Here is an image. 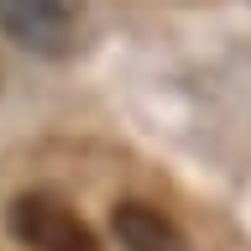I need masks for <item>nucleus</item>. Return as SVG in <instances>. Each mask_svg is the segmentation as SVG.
Returning a JSON list of instances; mask_svg holds the SVG:
<instances>
[{"label":"nucleus","mask_w":251,"mask_h":251,"mask_svg":"<svg viewBox=\"0 0 251 251\" xmlns=\"http://www.w3.org/2000/svg\"><path fill=\"white\" fill-rule=\"evenodd\" d=\"M84 0H0V26L11 31V42L42 58H63L78 37Z\"/></svg>","instance_id":"obj_1"},{"label":"nucleus","mask_w":251,"mask_h":251,"mask_svg":"<svg viewBox=\"0 0 251 251\" xmlns=\"http://www.w3.org/2000/svg\"><path fill=\"white\" fill-rule=\"evenodd\" d=\"M5 220H11V235L26 251H100L94 230L52 194H21Z\"/></svg>","instance_id":"obj_2"},{"label":"nucleus","mask_w":251,"mask_h":251,"mask_svg":"<svg viewBox=\"0 0 251 251\" xmlns=\"http://www.w3.org/2000/svg\"><path fill=\"white\" fill-rule=\"evenodd\" d=\"M110 230H115L121 251H188L183 230H178V225H173L162 209H152V204H141V199L115 204Z\"/></svg>","instance_id":"obj_3"}]
</instances>
